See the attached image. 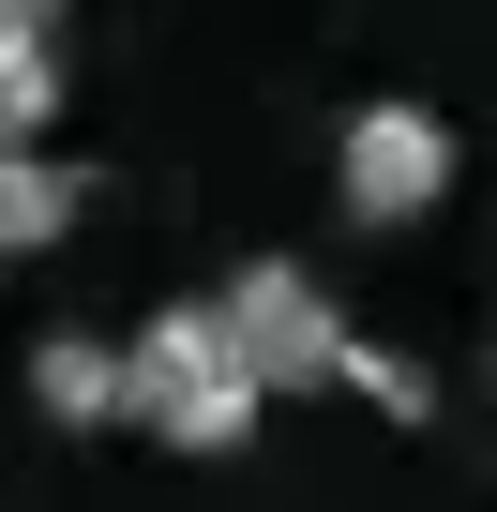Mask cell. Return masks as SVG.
Wrapping results in <instances>:
<instances>
[{
	"mask_svg": "<svg viewBox=\"0 0 497 512\" xmlns=\"http://www.w3.org/2000/svg\"><path fill=\"white\" fill-rule=\"evenodd\" d=\"M46 106H61V31H0V151L46 136Z\"/></svg>",
	"mask_w": 497,
	"mask_h": 512,
	"instance_id": "6",
	"label": "cell"
},
{
	"mask_svg": "<svg viewBox=\"0 0 497 512\" xmlns=\"http://www.w3.org/2000/svg\"><path fill=\"white\" fill-rule=\"evenodd\" d=\"M76 196H91V181H76V166H46V151L16 136V151H0V256H46V241L76 226Z\"/></svg>",
	"mask_w": 497,
	"mask_h": 512,
	"instance_id": "5",
	"label": "cell"
},
{
	"mask_svg": "<svg viewBox=\"0 0 497 512\" xmlns=\"http://www.w3.org/2000/svg\"><path fill=\"white\" fill-rule=\"evenodd\" d=\"M332 196H347V226H422L452 196V121L407 106V91H377L347 121V151H332Z\"/></svg>",
	"mask_w": 497,
	"mask_h": 512,
	"instance_id": "3",
	"label": "cell"
},
{
	"mask_svg": "<svg viewBox=\"0 0 497 512\" xmlns=\"http://www.w3.org/2000/svg\"><path fill=\"white\" fill-rule=\"evenodd\" d=\"M211 317H226L241 362H257V392H347V347L362 332H347V302L302 272V256H241Z\"/></svg>",
	"mask_w": 497,
	"mask_h": 512,
	"instance_id": "2",
	"label": "cell"
},
{
	"mask_svg": "<svg viewBox=\"0 0 497 512\" xmlns=\"http://www.w3.org/2000/svg\"><path fill=\"white\" fill-rule=\"evenodd\" d=\"M257 362H241L226 347V317L211 302H166L136 347H121V422L136 437H166V452H241V437H257Z\"/></svg>",
	"mask_w": 497,
	"mask_h": 512,
	"instance_id": "1",
	"label": "cell"
},
{
	"mask_svg": "<svg viewBox=\"0 0 497 512\" xmlns=\"http://www.w3.org/2000/svg\"><path fill=\"white\" fill-rule=\"evenodd\" d=\"M31 407H46V422H76V437H106V422H121V347L46 332V347H31Z\"/></svg>",
	"mask_w": 497,
	"mask_h": 512,
	"instance_id": "4",
	"label": "cell"
},
{
	"mask_svg": "<svg viewBox=\"0 0 497 512\" xmlns=\"http://www.w3.org/2000/svg\"><path fill=\"white\" fill-rule=\"evenodd\" d=\"M0 31H61V0H0Z\"/></svg>",
	"mask_w": 497,
	"mask_h": 512,
	"instance_id": "7",
	"label": "cell"
}]
</instances>
